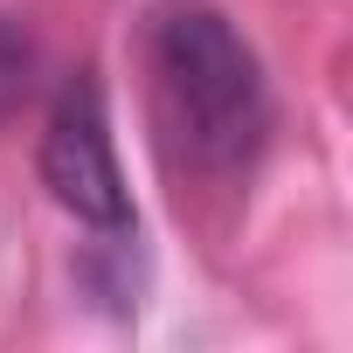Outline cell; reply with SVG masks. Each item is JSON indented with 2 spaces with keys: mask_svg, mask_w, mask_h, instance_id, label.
I'll list each match as a JSON object with an SVG mask.
<instances>
[{
  "mask_svg": "<svg viewBox=\"0 0 353 353\" xmlns=\"http://www.w3.org/2000/svg\"><path fill=\"white\" fill-rule=\"evenodd\" d=\"M152 77H159V111L166 132L201 173H236L256 159L270 132V90L256 49L208 8H181L159 42H152Z\"/></svg>",
  "mask_w": 353,
  "mask_h": 353,
  "instance_id": "cell-1",
  "label": "cell"
},
{
  "mask_svg": "<svg viewBox=\"0 0 353 353\" xmlns=\"http://www.w3.org/2000/svg\"><path fill=\"white\" fill-rule=\"evenodd\" d=\"M42 188L56 194L63 215H77L97 236H125L132 229V188L111 145V118H104V90L90 77H70L49 132H42Z\"/></svg>",
  "mask_w": 353,
  "mask_h": 353,
  "instance_id": "cell-2",
  "label": "cell"
},
{
  "mask_svg": "<svg viewBox=\"0 0 353 353\" xmlns=\"http://www.w3.org/2000/svg\"><path fill=\"white\" fill-rule=\"evenodd\" d=\"M28 83H35V42L21 35V21L0 14V118H14V111H21Z\"/></svg>",
  "mask_w": 353,
  "mask_h": 353,
  "instance_id": "cell-3",
  "label": "cell"
}]
</instances>
